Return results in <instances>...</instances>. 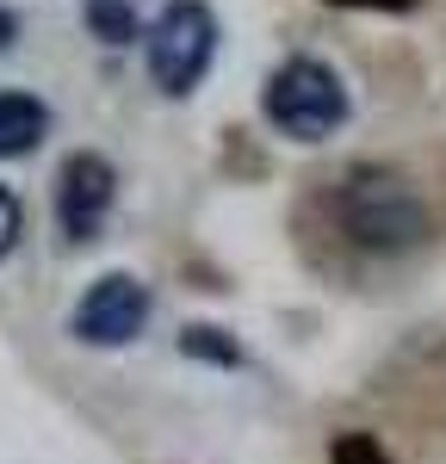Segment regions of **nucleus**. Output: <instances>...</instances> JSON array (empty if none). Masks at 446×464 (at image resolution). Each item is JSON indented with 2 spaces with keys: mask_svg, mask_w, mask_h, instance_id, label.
<instances>
[{
  "mask_svg": "<svg viewBox=\"0 0 446 464\" xmlns=\"http://www.w3.org/2000/svg\"><path fill=\"white\" fill-rule=\"evenodd\" d=\"M19 229H25V211H19V192H13V186H0V260L13 254V242H19Z\"/></svg>",
  "mask_w": 446,
  "mask_h": 464,
  "instance_id": "obj_10",
  "label": "nucleus"
},
{
  "mask_svg": "<svg viewBox=\"0 0 446 464\" xmlns=\"http://www.w3.org/2000/svg\"><path fill=\"white\" fill-rule=\"evenodd\" d=\"M329 6H372V13H409L415 0H329Z\"/></svg>",
  "mask_w": 446,
  "mask_h": 464,
  "instance_id": "obj_11",
  "label": "nucleus"
},
{
  "mask_svg": "<svg viewBox=\"0 0 446 464\" xmlns=\"http://www.w3.org/2000/svg\"><path fill=\"white\" fill-rule=\"evenodd\" d=\"M329 464H391V452L378 446V433H334Z\"/></svg>",
  "mask_w": 446,
  "mask_h": 464,
  "instance_id": "obj_9",
  "label": "nucleus"
},
{
  "mask_svg": "<svg viewBox=\"0 0 446 464\" xmlns=\"http://www.w3.org/2000/svg\"><path fill=\"white\" fill-rule=\"evenodd\" d=\"M50 130V106L32 93H0V155H32Z\"/></svg>",
  "mask_w": 446,
  "mask_h": 464,
  "instance_id": "obj_6",
  "label": "nucleus"
},
{
  "mask_svg": "<svg viewBox=\"0 0 446 464\" xmlns=\"http://www.w3.org/2000/svg\"><path fill=\"white\" fill-rule=\"evenodd\" d=\"M180 353H186V359H211V365H242V347H236L223 328H211V322H192V328H180Z\"/></svg>",
  "mask_w": 446,
  "mask_h": 464,
  "instance_id": "obj_7",
  "label": "nucleus"
},
{
  "mask_svg": "<svg viewBox=\"0 0 446 464\" xmlns=\"http://www.w3.org/2000/svg\"><path fill=\"white\" fill-rule=\"evenodd\" d=\"M112 198H118V174H112L106 155L93 149H74L56 174V217H63V236L69 242H93L100 223H106Z\"/></svg>",
  "mask_w": 446,
  "mask_h": 464,
  "instance_id": "obj_5",
  "label": "nucleus"
},
{
  "mask_svg": "<svg viewBox=\"0 0 446 464\" xmlns=\"http://www.w3.org/2000/svg\"><path fill=\"white\" fill-rule=\"evenodd\" d=\"M211 56H218V19H211V6L205 0H168L161 6V19L149 25V74H155V87L161 93H192L205 69H211Z\"/></svg>",
  "mask_w": 446,
  "mask_h": 464,
  "instance_id": "obj_3",
  "label": "nucleus"
},
{
  "mask_svg": "<svg viewBox=\"0 0 446 464\" xmlns=\"http://www.w3.org/2000/svg\"><path fill=\"white\" fill-rule=\"evenodd\" d=\"M260 106H267L273 130H286L297 143H323V137H334L347 124V87H341V74L329 63L292 56V63H279V69L267 74Z\"/></svg>",
  "mask_w": 446,
  "mask_h": 464,
  "instance_id": "obj_2",
  "label": "nucleus"
},
{
  "mask_svg": "<svg viewBox=\"0 0 446 464\" xmlns=\"http://www.w3.org/2000/svg\"><path fill=\"white\" fill-rule=\"evenodd\" d=\"M143 322H149V285L131 279V273L93 279L87 297L74 304V334H81L87 347H124V341L143 334Z\"/></svg>",
  "mask_w": 446,
  "mask_h": 464,
  "instance_id": "obj_4",
  "label": "nucleus"
},
{
  "mask_svg": "<svg viewBox=\"0 0 446 464\" xmlns=\"http://www.w3.org/2000/svg\"><path fill=\"white\" fill-rule=\"evenodd\" d=\"M87 32L100 44H131L137 37V13L124 0H87Z\"/></svg>",
  "mask_w": 446,
  "mask_h": 464,
  "instance_id": "obj_8",
  "label": "nucleus"
},
{
  "mask_svg": "<svg viewBox=\"0 0 446 464\" xmlns=\"http://www.w3.org/2000/svg\"><path fill=\"white\" fill-rule=\"evenodd\" d=\"M13 37H19V25H13V13H6V6H0V50H6V44H13Z\"/></svg>",
  "mask_w": 446,
  "mask_h": 464,
  "instance_id": "obj_12",
  "label": "nucleus"
},
{
  "mask_svg": "<svg viewBox=\"0 0 446 464\" xmlns=\"http://www.w3.org/2000/svg\"><path fill=\"white\" fill-rule=\"evenodd\" d=\"M329 217L354 248H372V254H403L428 236L422 192L403 174H391V168H354V174L334 186Z\"/></svg>",
  "mask_w": 446,
  "mask_h": 464,
  "instance_id": "obj_1",
  "label": "nucleus"
}]
</instances>
